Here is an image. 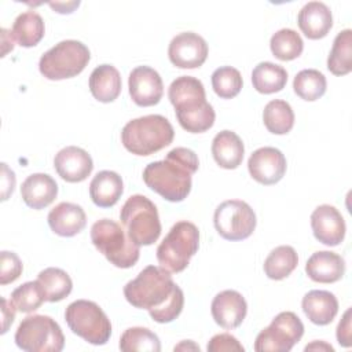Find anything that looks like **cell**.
<instances>
[{
	"instance_id": "6da1fadb",
	"label": "cell",
	"mask_w": 352,
	"mask_h": 352,
	"mask_svg": "<svg viewBox=\"0 0 352 352\" xmlns=\"http://www.w3.org/2000/svg\"><path fill=\"white\" fill-rule=\"evenodd\" d=\"M126 301L139 309H147L157 323L175 320L184 305L183 290L162 267L147 265L124 286Z\"/></svg>"
},
{
	"instance_id": "7a4b0ae2",
	"label": "cell",
	"mask_w": 352,
	"mask_h": 352,
	"mask_svg": "<svg viewBox=\"0 0 352 352\" xmlns=\"http://www.w3.org/2000/svg\"><path fill=\"white\" fill-rule=\"evenodd\" d=\"M198 166V157L192 150L175 147L162 161H154L144 168L143 180L166 201L182 202L191 191L192 175Z\"/></svg>"
},
{
	"instance_id": "3957f363",
	"label": "cell",
	"mask_w": 352,
	"mask_h": 352,
	"mask_svg": "<svg viewBox=\"0 0 352 352\" xmlns=\"http://www.w3.org/2000/svg\"><path fill=\"white\" fill-rule=\"evenodd\" d=\"M168 98L175 107L180 126L190 133H202L214 124V110L206 102L204 84L191 76H180L172 81Z\"/></svg>"
},
{
	"instance_id": "277c9868",
	"label": "cell",
	"mask_w": 352,
	"mask_h": 352,
	"mask_svg": "<svg viewBox=\"0 0 352 352\" xmlns=\"http://www.w3.org/2000/svg\"><path fill=\"white\" fill-rule=\"evenodd\" d=\"M175 131L168 118L148 114L128 121L121 131L124 147L135 155H151L172 143Z\"/></svg>"
},
{
	"instance_id": "5b68a950",
	"label": "cell",
	"mask_w": 352,
	"mask_h": 352,
	"mask_svg": "<svg viewBox=\"0 0 352 352\" xmlns=\"http://www.w3.org/2000/svg\"><path fill=\"white\" fill-rule=\"evenodd\" d=\"M120 220L129 239L140 246L153 245L161 235V221L155 205L144 195H131L120 210Z\"/></svg>"
},
{
	"instance_id": "8992f818",
	"label": "cell",
	"mask_w": 352,
	"mask_h": 352,
	"mask_svg": "<svg viewBox=\"0 0 352 352\" xmlns=\"http://www.w3.org/2000/svg\"><path fill=\"white\" fill-rule=\"evenodd\" d=\"M91 241L118 268H131L139 260V246L129 239L125 230L114 220L100 219L95 221L91 227Z\"/></svg>"
},
{
	"instance_id": "52a82bcc",
	"label": "cell",
	"mask_w": 352,
	"mask_h": 352,
	"mask_svg": "<svg viewBox=\"0 0 352 352\" xmlns=\"http://www.w3.org/2000/svg\"><path fill=\"white\" fill-rule=\"evenodd\" d=\"M199 248L198 227L187 220L172 226L157 248V260L169 272H182Z\"/></svg>"
},
{
	"instance_id": "ba28073f",
	"label": "cell",
	"mask_w": 352,
	"mask_h": 352,
	"mask_svg": "<svg viewBox=\"0 0 352 352\" xmlns=\"http://www.w3.org/2000/svg\"><path fill=\"white\" fill-rule=\"evenodd\" d=\"M91 59L85 44L77 40H63L44 52L38 70L47 80H65L80 74Z\"/></svg>"
},
{
	"instance_id": "9c48e42d",
	"label": "cell",
	"mask_w": 352,
	"mask_h": 352,
	"mask_svg": "<svg viewBox=\"0 0 352 352\" xmlns=\"http://www.w3.org/2000/svg\"><path fill=\"white\" fill-rule=\"evenodd\" d=\"M69 329L92 345H104L111 336V323L103 309L94 301L76 300L65 311Z\"/></svg>"
},
{
	"instance_id": "30bf717a",
	"label": "cell",
	"mask_w": 352,
	"mask_h": 352,
	"mask_svg": "<svg viewBox=\"0 0 352 352\" xmlns=\"http://www.w3.org/2000/svg\"><path fill=\"white\" fill-rule=\"evenodd\" d=\"M15 344L26 352H59L65 346V336L51 316L30 315L19 323Z\"/></svg>"
},
{
	"instance_id": "8fae6325",
	"label": "cell",
	"mask_w": 352,
	"mask_h": 352,
	"mask_svg": "<svg viewBox=\"0 0 352 352\" xmlns=\"http://www.w3.org/2000/svg\"><path fill=\"white\" fill-rule=\"evenodd\" d=\"M304 324L290 311L278 314L268 327L261 330L254 341L257 352H289L302 337Z\"/></svg>"
},
{
	"instance_id": "7c38bea8",
	"label": "cell",
	"mask_w": 352,
	"mask_h": 352,
	"mask_svg": "<svg viewBox=\"0 0 352 352\" xmlns=\"http://www.w3.org/2000/svg\"><path fill=\"white\" fill-rule=\"evenodd\" d=\"M213 223L224 239L242 241L253 234L257 220L249 204L241 199H228L216 208Z\"/></svg>"
},
{
	"instance_id": "4fadbf2b",
	"label": "cell",
	"mask_w": 352,
	"mask_h": 352,
	"mask_svg": "<svg viewBox=\"0 0 352 352\" xmlns=\"http://www.w3.org/2000/svg\"><path fill=\"white\" fill-rule=\"evenodd\" d=\"M168 56L179 69H197L208 58V44L198 33L183 32L170 40Z\"/></svg>"
},
{
	"instance_id": "5bb4252c",
	"label": "cell",
	"mask_w": 352,
	"mask_h": 352,
	"mask_svg": "<svg viewBox=\"0 0 352 352\" xmlns=\"http://www.w3.org/2000/svg\"><path fill=\"white\" fill-rule=\"evenodd\" d=\"M250 176L260 184L271 186L278 183L286 173V158L275 147H260L248 160Z\"/></svg>"
},
{
	"instance_id": "9a60e30c",
	"label": "cell",
	"mask_w": 352,
	"mask_h": 352,
	"mask_svg": "<svg viewBox=\"0 0 352 352\" xmlns=\"http://www.w3.org/2000/svg\"><path fill=\"white\" fill-rule=\"evenodd\" d=\"M128 88L131 99L142 107L157 104L164 94L162 78L150 66H138L129 73Z\"/></svg>"
},
{
	"instance_id": "2e32d148",
	"label": "cell",
	"mask_w": 352,
	"mask_h": 352,
	"mask_svg": "<svg viewBox=\"0 0 352 352\" xmlns=\"http://www.w3.org/2000/svg\"><path fill=\"white\" fill-rule=\"evenodd\" d=\"M311 227L314 236L326 246H337L345 238L346 226L337 208L320 205L311 214Z\"/></svg>"
},
{
	"instance_id": "e0dca14e",
	"label": "cell",
	"mask_w": 352,
	"mask_h": 352,
	"mask_svg": "<svg viewBox=\"0 0 352 352\" xmlns=\"http://www.w3.org/2000/svg\"><path fill=\"white\" fill-rule=\"evenodd\" d=\"M56 173L69 183L84 182L94 169L91 155L81 147L67 146L58 151L54 158Z\"/></svg>"
},
{
	"instance_id": "ac0fdd59",
	"label": "cell",
	"mask_w": 352,
	"mask_h": 352,
	"mask_svg": "<svg viewBox=\"0 0 352 352\" xmlns=\"http://www.w3.org/2000/svg\"><path fill=\"white\" fill-rule=\"evenodd\" d=\"M214 322L227 330L241 326L246 318L248 304L236 290H223L214 296L210 305Z\"/></svg>"
},
{
	"instance_id": "d6986e66",
	"label": "cell",
	"mask_w": 352,
	"mask_h": 352,
	"mask_svg": "<svg viewBox=\"0 0 352 352\" xmlns=\"http://www.w3.org/2000/svg\"><path fill=\"white\" fill-rule=\"evenodd\" d=\"M48 226L59 236H74L85 228L87 216L84 209L72 202H60L48 213Z\"/></svg>"
},
{
	"instance_id": "ffe728a7",
	"label": "cell",
	"mask_w": 352,
	"mask_h": 352,
	"mask_svg": "<svg viewBox=\"0 0 352 352\" xmlns=\"http://www.w3.org/2000/svg\"><path fill=\"white\" fill-rule=\"evenodd\" d=\"M58 195L56 182L47 173H33L28 176L21 186L23 202L36 210L51 205Z\"/></svg>"
},
{
	"instance_id": "44dd1931",
	"label": "cell",
	"mask_w": 352,
	"mask_h": 352,
	"mask_svg": "<svg viewBox=\"0 0 352 352\" xmlns=\"http://www.w3.org/2000/svg\"><path fill=\"white\" fill-rule=\"evenodd\" d=\"M297 23L304 36L311 40H319L330 32L333 26V15L324 3L309 1L300 10Z\"/></svg>"
},
{
	"instance_id": "7402d4cb",
	"label": "cell",
	"mask_w": 352,
	"mask_h": 352,
	"mask_svg": "<svg viewBox=\"0 0 352 352\" xmlns=\"http://www.w3.org/2000/svg\"><path fill=\"white\" fill-rule=\"evenodd\" d=\"M305 272L309 279L318 283L338 282L345 274L344 258L329 250L315 252L305 264Z\"/></svg>"
},
{
	"instance_id": "603a6c76",
	"label": "cell",
	"mask_w": 352,
	"mask_h": 352,
	"mask_svg": "<svg viewBox=\"0 0 352 352\" xmlns=\"http://www.w3.org/2000/svg\"><path fill=\"white\" fill-rule=\"evenodd\" d=\"M305 316L318 326H326L333 322L338 312L336 296L327 290H311L301 301Z\"/></svg>"
},
{
	"instance_id": "cb8c5ba5",
	"label": "cell",
	"mask_w": 352,
	"mask_h": 352,
	"mask_svg": "<svg viewBox=\"0 0 352 352\" xmlns=\"http://www.w3.org/2000/svg\"><path fill=\"white\" fill-rule=\"evenodd\" d=\"M245 146L242 139L232 131L219 132L212 142V155L216 164L224 169H235L242 164Z\"/></svg>"
},
{
	"instance_id": "d4e9b609",
	"label": "cell",
	"mask_w": 352,
	"mask_h": 352,
	"mask_svg": "<svg viewBox=\"0 0 352 352\" xmlns=\"http://www.w3.org/2000/svg\"><path fill=\"white\" fill-rule=\"evenodd\" d=\"M122 191V179L113 170L98 172L89 183V197L99 208L114 206L121 198Z\"/></svg>"
},
{
	"instance_id": "484cf974",
	"label": "cell",
	"mask_w": 352,
	"mask_h": 352,
	"mask_svg": "<svg viewBox=\"0 0 352 352\" xmlns=\"http://www.w3.org/2000/svg\"><path fill=\"white\" fill-rule=\"evenodd\" d=\"M121 85L120 72L113 65H99L89 76V91L102 103L116 100L121 94Z\"/></svg>"
},
{
	"instance_id": "4316f807",
	"label": "cell",
	"mask_w": 352,
	"mask_h": 352,
	"mask_svg": "<svg viewBox=\"0 0 352 352\" xmlns=\"http://www.w3.org/2000/svg\"><path fill=\"white\" fill-rule=\"evenodd\" d=\"M44 21L36 11H25L19 14L12 25L11 36L15 41L25 48L37 45L44 37Z\"/></svg>"
},
{
	"instance_id": "83f0119b",
	"label": "cell",
	"mask_w": 352,
	"mask_h": 352,
	"mask_svg": "<svg viewBox=\"0 0 352 352\" xmlns=\"http://www.w3.org/2000/svg\"><path fill=\"white\" fill-rule=\"evenodd\" d=\"M287 82V72L272 62H261L252 72L253 88L264 95L279 92Z\"/></svg>"
},
{
	"instance_id": "f1b7e54d",
	"label": "cell",
	"mask_w": 352,
	"mask_h": 352,
	"mask_svg": "<svg viewBox=\"0 0 352 352\" xmlns=\"http://www.w3.org/2000/svg\"><path fill=\"white\" fill-rule=\"evenodd\" d=\"M297 252L289 245H280L271 250L264 261V272L270 279L282 280L287 278L297 267Z\"/></svg>"
},
{
	"instance_id": "f546056e",
	"label": "cell",
	"mask_w": 352,
	"mask_h": 352,
	"mask_svg": "<svg viewBox=\"0 0 352 352\" xmlns=\"http://www.w3.org/2000/svg\"><path fill=\"white\" fill-rule=\"evenodd\" d=\"M327 69L334 76H345L352 70V30L340 32L327 58Z\"/></svg>"
},
{
	"instance_id": "4dcf8cb0",
	"label": "cell",
	"mask_w": 352,
	"mask_h": 352,
	"mask_svg": "<svg viewBox=\"0 0 352 352\" xmlns=\"http://www.w3.org/2000/svg\"><path fill=\"white\" fill-rule=\"evenodd\" d=\"M263 121L271 133L285 135L290 132L294 125V113L286 100L274 99L265 104Z\"/></svg>"
},
{
	"instance_id": "1f68e13d",
	"label": "cell",
	"mask_w": 352,
	"mask_h": 352,
	"mask_svg": "<svg viewBox=\"0 0 352 352\" xmlns=\"http://www.w3.org/2000/svg\"><path fill=\"white\" fill-rule=\"evenodd\" d=\"M37 280L44 289L45 300L50 302H56L66 298L73 289V282L69 274L56 267H48L40 271Z\"/></svg>"
},
{
	"instance_id": "d6a6232c",
	"label": "cell",
	"mask_w": 352,
	"mask_h": 352,
	"mask_svg": "<svg viewBox=\"0 0 352 352\" xmlns=\"http://www.w3.org/2000/svg\"><path fill=\"white\" fill-rule=\"evenodd\" d=\"M326 77L316 69H304L298 72L293 80V89L296 95L308 102H314L322 98L326 92Z\"/></svg>"
},
{
	"instance_id": "836d02e7",
	"label": "cell",
	"mask_w": 352,
	"mask_h": 352,
	"mask_svg": "<svg viewBox=\"0 0 352 352\" xmlns=\"http://www.w3.org/2000/svg\"><path fill=\"white\" fill-rule=\"evenodd\" d=\"M270 48L279 60H293L302 54L304 41L296 30L285 28L272 34Z\"/></svg>"
},
{
	"instance_id": "e575fe53",
	"label": "cell",
	"mask_w": 352,
	"mask_h": 352,
	"mask_svg": "<svg viewBox=\"0 0 352 352\" xmlns=\"http://www.w3.org/2000/svg\"><path fill=\"white\" fill-rule=\"evenodd\" d=\"M120 349L124 352L132 351H146V352H160L161 342L155 333L146 327H129L120 338Z\"/></svg>"
},
{
	"instance_id": "d590c367",
	"label": "cell",
	"mask_w": 352,
	"mask_h": 352,
	"mask_svg": "<svg viewBox=\"0 0 352 352\" xmlns=\"http://www.w3.org/2000/svg\"><path fill=\"white\" fill-rule=\"evenodd\" d=\"M11 301L16 311L29 314L41 307L45 300V293L38 280L25 282L11 293Z\"/></svg>"
},
{
	"instance_id": "8d00e7d4",
	"label": "cell",
	"mask_w": 352,
	"mask_h": 352,
	"mask_svg": "<svg viewBox=\"0 0 352 352\" xmlns=\"http://www.w3.org/2000/svg\"><path fill=\"white\" fill-rule=\"evenodd\" d=\"M242 76L239 70L231 66H221L212 74V87L221 99L235 98L242 89Z\"/></svg>"
},
{
	"instance_id": "74e56055",
	"label": "cell",
	"mask_w": 352,
	"mask_h": 352,
	"mask_svg": "<svg viewBox=\"0 0 352 352\" xmlns=\"http://www.w3.org/2000/svg\"><path fill=\"white\" fill-rule=\"evenodd\" d=\"M23 265L14 252L3 250L0 253V283L7 285L16 280L22 274Z\"/></svg>"
},
{
	"instance_id": "f35d334b",
	"label": "cell",
	"mask_w": 352,
	"mask_h": 352,
	"mask_svg": "<svg viewBox=\"0 0 352 352\" xmlns=\"http://www.w3.org/2000/svg\"><path fill=\"white\" fill-rule=\"evenodd\" d=\"M208 352H230V351H239L243 352L245 348L242 344L228 333H220L210 338L206 346Z\"/></svg>"
},
{
	"instance_id": "ab89813d",
	"label": "cell",
	"mask_w": 352,
	"mask_h": 352,
	"mask_svg": "<svg viewBox=\"0 0 352 352\" xmlns=\"http://www.w3.org/2000/svg\"><path fill=\"white\" fill-rule=\"evenodd\" d=\"M351 315H352V309L348 308L344 315H342V319L338 322V326H337V341L341 346H345V348H349L352 345V327H351Z\"/></svg>"
},
{
	"instance_id": "60d3db41",
	"label": "cell",
	"mask_w": 352,
	"mask_h": 352,
	"mask_svg": "<svg viewBox=\"0 0 352 352\" xmlns=\"http://www.w3.org/2000/svg\"><path fill=\"white\" fill-rule=\"evenodd\" d=\"M15 173L1 162V201H7L15 188Z\"/></svg>"
},
{
	"instance_id": "b9f144b4",
	"label": "cell",
	"mask_w": 352,
	"mask_h": 352,
	"mask_svg": "<svg viewBox=\"0 0 352 352\" xmlns=\"http://www.w3.org/2000/svg\"><path fill=\"white\" fill-rule=\"evenodd\" d=\"M15 311L16 308L14 307L12 301H7L4 297L1 298V334L7 333L8 327L15 319Z\"/></svg>"
},
{
	"instance_id": "7bdbcfd3",
	"label": "cell",
	"mask_w": 352,
	"mask_h": 352,
	"mask_svg": "<svg viewBox=\"0 0 352 352\" xmlns=\"http://www.w3.org/2000/svg\"><path fill=\"white\" fill-rule=\"evenodd\" d=\"M80 1H73V3H50V7L54 8L59 14H70L76 7H78Z\"/></svg>"
},
{
	"instance_id": "ee69618b",
	"label": "cell",
	"mask_w": 352,
	"mask_h": 352,
	"mask_svg": "<svg viewBox=\"0 0 352 352\" xmlns=\"http://www.w3.org/2000/svg\"><path fill=\"white\" fill-rule=\"evenodd\" d=\"M305 351L307 352L308 351H330V352H333L334 348L324 341H314L305 346Z\"/></svg>"
},
{
	"instance_id": "f6af8a7d",
	"label": "cell",
	"mask_w": 352,
	"mask_h": 352,
	"mask_svg": "<svg viewBox=\"0 0 352 352\" xmlns=\"http://www.w3.org/2000/svg\"><path fill=\"white\" fill-rule=\"evenodd\" d=\"M195 349V351H199V346L198 345H195L194 342H191V341H188V342H186V341H183L182 344H179V345H176L175 346V351H179V349Z\"/></svg>"
}]
</instances>
